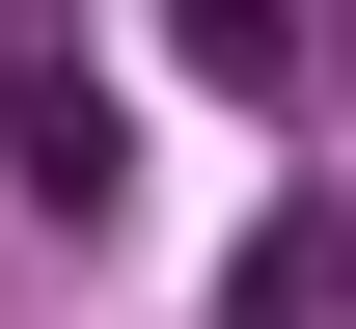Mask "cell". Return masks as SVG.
<instances>
[{"label":"cell","mask_w":356,"mask_h":329,"mask_svg":"<svg viewBox=\"0 0 356 329\" xmlns=\"http://www.w3.org/2000/svg\"><path fill=\"white\" fill-rule=\"evenodd\" d=\"M0 192L28 220H110V83L83 55H0Z\"/></svg>","instance_id":"cell-1"},{"label":"cell","mask_w":356,"mask_h":329,"mask_svg":"<svg viewBox=\"0 0 356 329\" xmlns=\"http://www.w3.org/2000/svg\"><path fill=\"white\" fill-rule=\"evenodd\" d=\"M192 55L220 83H302V0H192Z\"/></svg>","instance_id":"cell-2"}]
</instances>
